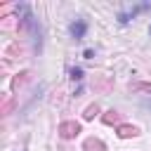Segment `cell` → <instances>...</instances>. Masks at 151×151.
Instances as JSON below:
<instances>
[{
  "instance_id": "cell-1",
  "label": "cell",
  "mask_w": 151,
  "mask_h": 151,
  "mask_svg": "<svg viewBox=\"0 0 151 151\" xmlns=\"http://www.w3.org/2000/svg\"><path fill=\"white\" fill-rule=\"evenodd\" d=\"M146 9H151V5H149V2H142V5H137V7H130V9H125V12H120V14H118V21H120V24H127L130 19H134L139 12H146Z\"/></svg>"
},
{
  "instance_id": "cell-2",
  "label": "cell",
  "mask_w": 151,
  "mask_h": 151,
  "mask_svg": "<svg viewBox=\"0 0 151 151\" xmlns=\"http://www.w3.org/2000/svg\"><path fill=\"white\" fill-rule=\"evenodd\" d=\"M78 132H80V125H78L76 120H64V123L59 125V134H61L64 139H73Z\"/></svg>"
},
{
  "instance_id": "cell-3",
  "label": "cell",
  "mask_w": 151,
  "mask_h": 151,
  "mask_svg": "<svg viewBox=\"0 0 151 151\" xmlns=\"http://www.w3.org/2000/svg\"><path fill=\"white\" fill-rule=\"evenodd\" d=\"M68 33H71V38H76V40L85 38V33H87V24H85L83 19H76V21L68 26Z\"/></svg>"
},
{
  "instance_id": "cell-4",
  "label": "cell",
  "mask_w": 151,
  "mask_h": 151,
  "mask_svg": "<svg viewBox=\"0 0 151 151\" xmlns=\"http://www.w3.org/2000/svg\"><path fill=\"white\" fill-rule=\"evenodd\" d=\"M134 134H137V127H132V125H118V137L120 139H130Z\"/></svg>"
},
{
  "instance_id": "cell-5",
  "label": "cell",
  "mask_w": 151,
  "mask_h": 151,
  "mask_svg": "<svg viewBox=\"0 0 151 151\" xmlns=\"http://www.w3.org/2000/svg\"><path fill=\"white\" fill-rule=\"evenodd\" d=\"M85 149H87V151H106V146H104L99 139H94V137L85 139Z\"/></svg>"
},
{
  "instance_id": "cell-6",
  "label": "cell",
  "mask_w": 151,
  "mask_h": 151,
  "mask_svg": "<svg viewBox=\"0 0 151 151\" xmlns=\"http://www.w3.org/2000/svg\"><path fill=\"white\" fill-rule=\"evenodd\" d=\"M104 123H106V125H118V123H120V116H118L116 111H106V113H104Z\"/></svg>"
},
{
  "instance_id": "cell-7",
  "label": "cell",
  "mask_w": 151,
  "mask_h": 151,
  "mask_svg": "<svg viewBox=\"0 0 151 151\" xmlns=\"http://www.w3.org/2000/svg\"><path fill=\"white\" fill-rule=\"evenodd\" d=\"M97 111H99V109H97V104H92V106H87V109H85V113H83V116H85V120H92Z\"/></svg>"
},
{
  "instance_id": "cell-8",
  "label": "cell",
  "mask_w": 151,
  "mask_h": 151,
  "mask_svg": "<svg viewBox=\"0 0 151 151\" xmlns=\"http://www.w3.org/2000/svg\"><path fill=\"white\" fill-rule=\"evenodd\" d=\"M71 78L73 80H80L83 78V68H71Z\"/></svg>"
}]
</instances>
